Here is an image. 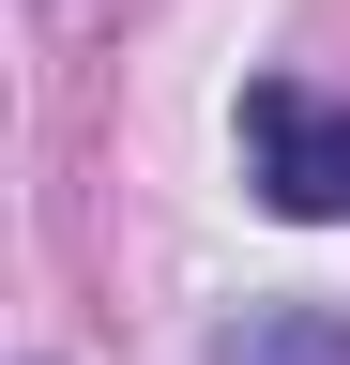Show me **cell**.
Wrapping results in <instances>:
<instances>
[{
  "mask_svg": "<svg viewBox=\"0 0 350 365\" xmlns=\"http://www.w3.org/2000/svg\"><path fill=\"white\" fill-rule=\"evenodd\" d=\"M244 182H259L289 228H335V213H350V107L304 91V76H259V91H244Z\"/></svg>",
  "mask_w": 350,
  "mask_h": 365,
  "instance_id": "6da1fadb",
  "label": "cell"
},
{
  "mask_svg": "<svg viewBox=\"0 0 350 365\" xmlns=\"http://www.w3.org/2000/svg\"><path fill=\"white\" fill-rule=\"evenodd\" d=\"M213 365H350V304H244Z\"/></svg>",
  "mask_w": 350,
  "mask_h": 365,
  "instance_id": "7a4b0ae2",
  "label": "cell"
}]
</instances>
